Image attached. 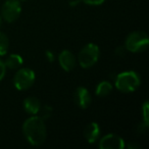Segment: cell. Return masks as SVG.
Here are the masks:
<instances>
[{
  "label": "cell",
  "mask_w": 149,
  "mask_h": 149,
  "mask_svg": "<svg viewBox=\"0 0 149 149\" xmlns=\"http://www.w3.org/2000/svg\"><path fill=\"white\" fill-rule=\"evenodd\" d=\"M98 147L100 149H124L126 147V142L120 136L110 133L98 140Z\"/></svg>",
  "instance_id": "52a82bcc"
},
{
  "label": "cell",
  "mask_w": 149,
  "mask_h": 149,
  "mask_svg": "<svg viewBox=\"0 0 149 149\" xmlns=\"http://www.w3.org/2000/svg\"><path fill=\"white\" fill-rule=\"evenodd\" d=\"M125 48L128 52L140 53L148 48L149 38L145 32L134 31L131 32L125 40Z\"/></svg>",
  "instance_id": "3957f363"
},
{
  "label": "cell",
  "mask_w": 149,
  "mask_h": 149,
  "mask_svg": "<svg viewBox=\"0 0 149 149\" xmlns=\"http://www.w3.org/2000/svg\"><path fill=\"white\" fill-rule=\"evenodd\" d=\"M126 146L128 147L129 149H138V148H140V145L137 144V143H132V142L126 144Z\"/></svg>",
  "instance_id": "44dd1931"
},
{
  "label": "cell",
  "mask_w": 149,
  "mask_h": 149,
  "mask_svg": "<svg viewBox=\"0 0 149 149\" xmlns=\"http://www.w3.org/2000/svg\"><path fill=\"white\" fill-rule=\"evenodd\" d=\"M58 63H59L60 68L64 70V72H72L77 64V59L76 56L70 50L63 49L59 54H58Z\"/></svg>",
  "instance_id": "9c48e42d"
},
{
  "label": "cell",
  "mask_w": 149,
  "mask_h": 149,
  "mask_svg": "<svg viewBox=\"0 0 149 149\" xmlns=\"http://www.w3.org/2000/svg\"><path fill=\"white\" fill-rule=\"evenodd\" d=\"M22 132L30 145L40 146L45 142L46 137H47L45 120L37 114L31 116L24 122Z\"/></svg>",
  "instance_id": "6da1fadb"
},
{
  "label": "cell",
  "mask_w": 149,
  "mask_h": 149,
  "mask_svg": "<svg viewBox=\"0 0 149 149\" xmlns=\"http://www.w3.org/2000/svg\"><path fill=\"white\" fill-rule=\"evenodd\" d=\"M81 1L87 5H91V6H98L105 2V0H81Z\"/></svg>",
  "instance_id": "e0dca14e"
},
{
  "label": "cell",
  "mask_w": 149,
  "mask_h": 149,
  "mask_svg": "<svg viewBox=\"0 0 149 149\" xmlns=\"http://www.w3.org/2000/svg\"><path fill=\"white\" fill-rule=\"evenodd\" d=\"M101 134V128L96 122H91L84 129V137L89 144H94L100 138Z\"/></svg>",
  "instance_id": "30bf717a"
},
{
  "label": "cell",
  "mask_w": 149,
  "mask_h": 149,
  "mask_svg": "<svg viewBox=\"0 0 149 149\" xmlns=\"http://www.w3.org/2000/svg\"><path fill=\"white\" fill-rule=\"evenodd\" d=\"M74 101L78 107L81 109H86L90 106L92 102L91 94H90L89 90L86 87L80 86L77 89L74 90Z\"/></svg>",
  "instance_id": "ba28073f"
},
{
  "label": "cell",
  "mask_w": 149,
  "mask_h": 149,
  "mask_svg": "<svg viewBox=\"0 0 149 149\" xmlns=\"http://www.w3.org/2000/svg\"><path fill=\"white\" fill-rule=\"evenodd\" d=\"M6 66L4 64V61H3L1 58H0V81L4 78L5 74H6Z\"/></svg>",
  "instance_id": "ac0fdd59"
},
{
  "label": "cell",
  "mask_w": 149,
  "mask_h": 149,
  "mask_svg": "<svg viewBox=\"0 0 149 149\" xmlns=\"http://www.w3.org/2000/svg\"><path fill=\"white\" fill-rule=\"evenodd\" d=\"M140 74L135 70H126L116 74L114 87L122 93H132L141 86Z\"/></svg>",
  "instance_id": "7a4b0ae2"
},
{
  "label": "cell",
  "mask_w": 149,
  "mask_h": 149,
  "mask_svg": "<svg viewBox=\"0 0 149 149\" xmlns=\"http://www.w3.org/2000/svg\"><path fill=\"white\" fill-rule=\"evenodd\" d=\"M112 89H113V86H112V84L110 83V82L101 81L96 86L95 94L98 97H105V96L109 95V94L111 93Z\"/></svg>",
  "instance_id": "4fadbf2b"
},
{
  "label": "cell",
  "mask_w": 149,
  "mask_h": 149,
  "mask_svg": "<svg viewBox=\"0 0 149 149\" xmlns=\"http://www.w3.org/2000/svg\"><path fill=\"white\" fill-rule=\"evenodd\" d=\"M126 51H127V49L125 48V46H118V47L116 49V55L123 56V55H125Z\"/></svg>",
  "instance_id": "ffe728a7"
},
{
  "label": "cell",
  "mask_w": 149,
  "mask_h": 149,
  "mask_svg": "<svg viewBox=\"0 0 149 149\" xmlns=\"http://www.w3.org/2000/svg\"><path fill=\"white\" fill-rule=\"evenodd\" d=\"M40 116H41L42 118H43L44 120H47L48 118H50L52 114V107L49 105H44L43 107L41 106V108H40Z\"/></svg>",
  "instance_id": "2e32d148"
},
{
  "label": "cell",
  "mask_w": 149,
  "mask_h": 149,
  "mask_svg": "<svg viewBox=\"0 0 149 149\" xmlns=\"http://www.w3.org/2000/svg\"><path fill=\"white\" fill-rule=\"evenodd\" d=\"M19 1H21V2H22V1H27V0H19Z\"/></svg>",
  "instance_id": "cb8c5ba5"
},
{
  "label": "cell",
  "mask_w": 149,
  "mask_h": 149,
  "mask_svg": "<svg viewBox=\"0 0 149 149\" xmlns=\"http://www.w3.org/2000/svg\"><path fill=\"white\" fill-rule=\"evenodd\" d=\"M4 64L6 66V68H9V70H17V68L23 66L24 58L19 54L13 53L9 56H7V58L4 61Z\"/></svg>",
  "instance_id": "7c38bea8"
},
{
  "label": "cell",
  "mask_w": 149,
  "mask_h": 149,
  "mask_svg": "<svg viewBox=\"0 0 149 149\" xmlns=\"http://www.w3.org/2000/svg\"><path fill=\"white\" fill-rule=\"evenodd\" d=\"M9 49V38L5 33L0 31V56H4Z\"/></svg>",
  "instance_id": "5bb4252c"
},
{
  "label": "cell",
  "mask_w": 149,
  "mask_h": 149,
  "mask_svg": "<svg viewBox=\"0 0 149 149\" xmlns=\"http://www.w3.org/2000/svg\"><path fill=\"white\" fill-rule=\"evenodd\" d=\"M141 116H142V124L145 127H149V103L147 100L143 102L141 106Z\"/></svg>",
  "instance_id": "9a60e30c"
},
{
  "label": "cell",
  "mask_w": 149,
  "mask_h": 149,
  "mask_svg": "<svg viewBox=\"0 0 149 149\" xmlns=\"http://www.w3.org/2000/svg\"><path fill=\"white\" fill-rule=\"evenodd\" d=\"M45 56H46V59H47L49 62H53L54 59H55V55H54L53 52L50 51V50H46Z\"/></svg>",
  "instance_id": "d6986e66"
},
{
  "label": "cell",
  "mask_w": 149,
  "mask_h": 149,
  "mask_svg": "<svg viewBox=\"0 0 149 149\" xmlns=\"http://www.w3.org/2000/svg\"><path fill=\"white\" fill-rule=\"evenodd\" d=\"M80 2H81V0H72L70 2V6H74V5H78Z\"/></svg>",
  "instance_id": "7402d4cb"
},
{
  "label": "cell",
  "mask_w": 149,
  "mask_h": 149,
  "mask_svg": "<svg viewBox=\"0 0 149 149\" xmlns=\"http://www.w3.org/2000/svg\"><path fill=\"white\" fill-rule=\"evenodd\" d=\"M35 80L36 74L32 68H19L13 77V86L19 91H25L34 85Z\"/></svg>",
  "instance_id": "5b68a950"
},
{
  "label": "cell",
  "mask_w": 149,
  "mask_h": 149,
  "mask_svg": "<svg viewBox=\"0 0 149 149\" xmlns=\"http://www.w3.org/2000/svg\"><path fill=\"white\" fill-rule=\"evenodd\" d=\"M1 25H2V17L0 15V27H1Z\"/></svg>",
  "instance_id": "603a6c76"
},
{
  "label": "cell",
  "mask_w": 149,
  "mask_h": 149,
  "mask_svg": "<svg viewBox=\"0 0 149 149\" xmlns=\"http://www.w3.org/2000/svg\"><path fill=\"white\" fill-rule=\"evenodd\" d=\"M22 13V3L19 0H6L2 4L0 15L6 23H13Z\"/></svg>",
  "instance_id": "8992f818"
},
{
  "label": "cell",
  "mask_w": 149,
  "mask_h": 149,
  "mask_svg": "<svg viewBox=\"0 0 149 149\" xmlns=\"http://www.w3.org/2000/svg\"><path fill=\"white\" fill-rule=\"evenodd\" d=\"M41 102L38 99L37 97H34V96H30L27 97L23 102V107L24 110L27 112L30 116H35L38 114L40 111V108H41Z\"/></svg>",
  "instance_id": "8fae6325"
},
{
  "label": "cell",
  "mask_w": 149,
  "mask_h": 149,
  "mask_svg": "<svg viewBox=\"0 0 149 149\" xmlns=\"http://www.w3.org/2000/svg\"><path fill=\"white\" fill-rule=\"evenodd\" d=\"M99 56L100 49L98 45L94 43H88L79 51L77 60L82 68L88 70L97 63Z\"/></svg>",
  "instance_id": "277c9868"
}]
</instances>
